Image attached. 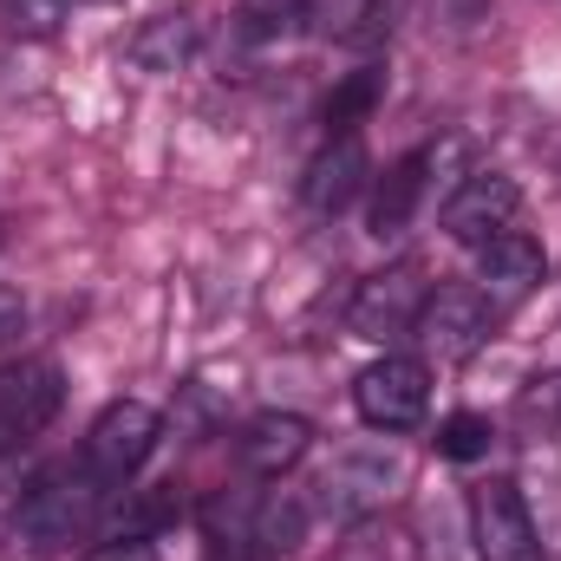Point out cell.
I'll return each mask as SVG.
<instances>
[{
	"mask_svg": "<svg viewBox=\"0 0 561 561\" xmlns=\"http://www.w3.org/2000/svg\"><path fill=\"white\" fill-rule=\"evenodd\" d=\"M105 483L85 470V457H66V463H46L39 477L20 483L13 496V542L26 556H59L72 542H85L105 516Z\"/></svg>",
	"mask_w": 561,
	"mask_h": 561,
	"instance_id": "cell-1",
	"label": "cell"
},
{
	"mask_svg": "<svg viewBox=\"0 0 561 561\" xmlns=\"http://www.w3.org/2000/svg\"><path fill=\"white\" fill-rule=\"evenodd\" d=\"M203 536L216 561H280L307 536V503L287 490H216L203 503Z\"/></svg>",
	"mask_w": 561,
	"mask_h": 561,
	"instance_id": "cell-2",
	"label": "cell"
},
{
	"mask_svg": "<svg viewBox=\"0 0 561 561\" xmlns=\"http://www.w3.org/2000/svg\"><path fill=\"white\" fill-rule=\"evenodd\" d=\"M405 483V457L386 450V444H359V450H340L320 477V516L333 523H366L379 516Z\"/></svg>",
	"mask_w": 561,
	"mask_h": 561,
	"instance_id": "cell-3",
	"label": "cell"
},
{
	"mask_svg": "<svg viewBox=\"0 0 561 561\" xmlns=\"http://www.w3.org/2000/svg\"><path fill=\"white\" fill-rule=\"evenodd\" d=\"M157 444H163V419H157L150 405H138V399H112V405L92 419L79 457H85V470H92L105 490H125L144 463L157 457Z\"/></svg>",
	"mask_w": 561,
	"mask_h": 561,
	"instance_id": "cell-4",
	"label": "cell"
},
{
	"mask_svg": "<svg viewBox=\"0 0 561 561\" xmlns=\"http://www.w3.org/2000/svg\"><path fill=\"white\" fill-rule=\"evenodd\" d=\"M353 412L373 424V431H386V437L419 431L424 412H431V373H424V359H405V353L373 359L353 379Z\"/></svg>",
	"mask_w": 561,
	"mask_h": 561,
	"instance_id": "cell-5",
	"label": "cell"
},
{
	"mask_svg": "<svg viewBox=\"0 0 561 561\" xmlns=\"http://www.w3.org/2000/svg\"><path fill=\"white\" fill-rule=\"evenodd\" d=\"M496 327H503V307H496L483 287H470V280L437 287L419 313V340L437 359H470V353H483V346L496 340Z\"/></svg>",
	"mask_w": 561,
	"mask_h": 561,
	"instance_id": "cell-6",
	"label": "cell"
},
{
	"mask_svg": "<svg viewBox=\"0 0 561 561\" xmlns=\"http://www.w3.org/2000/svg\"><path fill=\"white\" fill-rule=\"evenodd\" d=\"M424 300H431V280H424V268L399 262V268H386V275L359 280V294H353V307H346V327H353L359 340H373V346L412 340V333H419Z\"/></svg>",
	"mask_w": 561,
	"mask_h": 561,
	"instance_id": "cell-7",
	"label": "cell"
},
{
	"mask_svg": "<svg viewBox=\"0 0 561 561\" xmlns=\"http://www.w3.org/2000/svg\"><path fill=\"white\" fill-rule=\"evenodd\" d=\"M66 405V373L59 359H13L0 366V457L33 444Z\"/></svg>",
	"mask_w": 561,
	"mask_h": 561,
	"instance_id": "cell-8",
	"label": "cell"
},
{
	"mask_svg": "<svg viewBox=\"0 0 561 561\" xmlns=\"http://www.w3.org/2000/svg\"><path fill=\"white\" fill-rule=\"evenodd\" d=\"M516 209H523V183L503 176V170H470L450 196H444V236L457 249H483L496 242L503 229H516Z\"/></svg>",
	"mask_w": 561,
	"mask_h": 561,
	"instance_id": "cell-9",
	"label": "cell"
},
{
	"mask_svg": "<svg viewBox=\"0 0 561 561\" xmlns=\"http://www.w3.org/2000/svg\"><path fill=\"white\" fill-rule=\"evenodd\" d=\"M470 536H477L483 561H542L536 516H529V503L510 477H490V483L470 490Z\"/></svg>",
	"mask_w": 561,
	"mask_h": 561,
	"instance_id": "cell-10",
	"label": "cell"
},
{
	"mask_svg": "<svg viewBox=\"0 0 561 561\" xmlns=\"http://www.w3.org/2000/svg\"><path fill=\"white\" fill-rule=\"evenodd\" d=\"M366 183H373V157H366V138H359V131H353V138H327L320 150H313L307 176H300V209L327 222V216L353 209Z\"/></svg>",
	"mask_w": 561,
	"mask_h": 561,
	"instance_id": "cell-11",
	"label": "cell"
},
{
	"mask_svg": "<svg viewBox=\"0 0 561 561\" xmlns=\"http://www.w3.org/2000/svg\"><path fill=\"white\" fill-rule=\"evenodd\" d=\"M542 280H549V255H542V242H536V236H523V229H503L496 242H483V249H477V287H483L496 307L529 300Z\"/></svg>",
	"mask_w": 561,
	"mask_h": 561,
	"instance_id": "cell-12",
	"label": "cell"
},
{
	"mask_svg": "<svg viewBox=\"0 0 561 561\" xmlns=\"http://www.w3.org/2000/svg\"><path fill=\"white\" fill-rule=\"evenodd\" d=\"M307 450H313V424L300 419V412H255V419L236 431V457H242V470L262 477V483L287 477Z\"/></svg>",
	"mask_w": 561,
	"mask_h": 561,
	"instance_id": "cell-13",
	"label": "cell"
},
{
	"mask_svg": "<svg viewBox=\"0 0 561 561\" xmlns=\"http://www.w3.org/2000/svg\"><path fill=\"white\" fill-rule=\"evenodd\" d=\"M431 170H437V150H412V157H399V163L373 183L366 229H373L379 242H399V236L419 222V203H424V190H431Z\"/></svg>",
	"mask_w": 561,
	"mask_h": 561,
	"instance_id": "cell-14",
	"label": "cell"
},
{
	"mask_svg": "<svg viewBox=\"0 0 561 561\" xmlns=\"http://www.w3.org/2000/svg\"><path fill=\"white\" fill-rule=\"evenodd\" d=\"M196 39H203L196 13H157V20H144L138 26L131 59H138L144 72H183V66L196 59Z\"/></svg>",
	"mask_w": 561,
	"mask_h": 561,
	"instance_id": "cell-15",
	"label": "cell"
},
{
	"mask_svg": "<svg viewBox=\"0 0 561 561\" xmlns=\"http://www.w3.org/2000/svg\"><path fill=\"white\" fill-rule=\"evenodd\" d=\"M379 99H386V66H359V72H346V79L333 85V99L320 105L327 138H353V131L379 112Z\"/></svg>",
	"mask_w": 561,
	"mask_h": 561,
	"instance_id": "cell-16",
	"label": "cell"
},
{
	"mask_svg": "<svg viewBox=\"0 0 561 561\" xmlns=\"http://www.w3.org/2000/svg\"><path fill=\"white\" fill-rule=\"evenodd\" d=\"M170 523H183V490H176V483H150V490H131V496L118 503L112 536H144V542H157Z\"/></svg>",
	"mask_w": 561,
	"mask_h": 561,
	"instance_id": "cell-17",
	"label": "cell"
},
{
	"mask_svg": "<svg viewBox=\"0 0 561 561\" xmlns=\"http://www.w3.org/2000/svg\"><path fill=\"white\" fill-rule=\"evenodd\" d=\"M405 13H412V0H359V7H353V26L340 33V46H353V53H379V46L405 26Z\"/></svg>",
	"mask_w": 561,
	"mask_h": 561,
	"instance_id": "cell-18",
	"label": "cell"
},
{
	"mask_svg": "<svg viewBox=\"0 0 561 561\" xmlns=\"http://www.w3.org/2000/svg\"><path fill=\"white\" fill-rule=\"evenodd\" d=\"M437 457H450V463H477V457H490V444H496V424L483 419V412H450V419H437Z\"/></svg>",
	"mask_w": 561,
	"mask_h": 561,
	"instance_id": "cell-19",
	"label": "cell"
},
{
	"mask_svg": "<svg viewBox=\"0 0 561 561\" xmlns=\"http://www.w3.org/2000/svg\"><path fill=\"white\" fill-rule=\"evenodd\" d=\"M516 424L523 431H561V373H536V379H523V392H516Z\"/></svg>",
	"mask_w": 561,
	"mask_h": 561,
	"instance_id": "cell-20",
	"label": "cell"
},
{
	"mask_svg": "<svg viewBox=\"0 0 561 561\" xmlns=\"http://www.w3.org/2000/svg\"><path fill=\"white\" fill-rule=\"evenodd\" d=\"M0 20L20 39H53L59 20H66V0H0Z\"/></svg>",
	"mask_w": 561,
	"mask_h": 561,
	"instance_id": "cell-21",
	"label": "cell"
},
{
	"mask_svg": "<svg viewBox=\"0 0 561 561\" xmlns=\"http://www.w3.org/2000/svg\"><path fill=\"white\" fill-rule=\"evenodd\" d=\"M490 13H496V0H431V26H437V33H450V39L483 33V26H490Z\"/></svg>",
	"mask_w": 561,
	"mask_h": 561,
	"instance_id": "cell-22",
	"label": "cell"
},
{
	"mask_svg": "<svg viewBox=\"0 0 561 561\" xmlns=\"http://www.w3.org/2000/svg\"><path fill=\"white\" fill-rule=\"evenodd\" d=\"M353 7L359 0H300V20L320 26V33H346L353 26Z\"/></svg>",
	"mask_w": 561,
	"mask_h": 561,
	"instance_id": "cell-23",
	"label": "cell"
},
{
	"mask_svg": "<svg viewBox=\"0 0 561 561\" xmlns=\"http://www.w3.org/2000/svg\"><path fill=\"white\" fill-rule=\"evenodd\" d=\"M79 561H157V549L144 536H105L99 549H85Z\"/></svg>",
	"mask_w": 561,
	"mask_h": 561,
	"instance_id": "cell-24",
	"label": "cell"
},
{
	"mask_svg": "<svg viewBox=\"0 0 561 561\" xmlns=\"http://www.w3.org/2000/svg\"><path fill=\"white\" fill-rule=\"evenodd\" d=\"M20 333H26V300H20L13 287H0V353H7Z\"/></svg>",
	"mask_w": 561,
	"mask_h": 561,
	"instance_id": "cell-25",
	"label": "cell"
}]
</instances>
